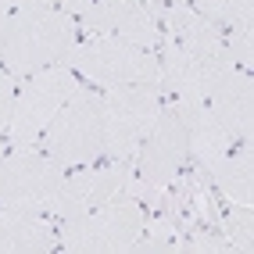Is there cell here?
Masks as SVG:
<instances>
[{
	"label": "cell",
	"instance_id": "44dd1931",
	"mask_svg": "<svg viewBox=\"0 0 254 254\" xmlns=\"http://www.w3.org/2000/svg\"><path fill=\"white\" fill-rule=\"evenodd\" d=\"M14 75L11 72H0V129H7L11 122V108H14Z\"/></svg>",
	"mask_w": 254,
	"mask_h": 254
},
{
	"label": "cell",
	"instance_id": "e0dca14e",
	"mask_svg": "<svg viewBox=\"0 0 254 254\" xmlns=\"http://www.w3.org/2000/svg\"><path fill=\"white\" fill-rule=\"evenodd\" d=\"M215 226H222V236L229 240V251H240V254H251L254 247V215H251V204H229L222 211H215Z\"/></svg>",
	"mask_w": 254,
	"mask_h": 254
},
{
	"label": "cell",
	"instance_id": "52a82bcc",
	"mask_svg": "<svg viewBox=\"0 0 254 254\" xmlns=\"http://www.w3.org/2000/svg\"><path fill=\"white\" fill-rule=\"evenodd\" d=\"M64 179V165L36 154L32 147H11L0 161V204L29 215H47V204Z\"/></svg>",
	"mask_w": 254,
	"mask_h": 254
},
{
	"label": "cell",
	"instance_id": "9a60e30c",
	"mask_svg": "<svg viewBox=\"0 0 254 254\" xmlns=\"http://www.w3.org/2000/svg\"><path fill=\"white\" fill-rule=\"evenodd\" d=\"M58 244V229L47 222V215H29V211H14L0 204V254H40V251H54Z\"/></svg>",
	"mask_w": 254,
	"mask_h": 254
},
{
	"label": "cell",
	"instance_id": "30bf717a",
	"mask_svg": "<svg viewBox=\"0 0 254 254\" xmlns=\"http://www.w3.org/2000/svg\"><path fill=\"white\" fill-rule=\"evenodd\" d=\"M90 36H118L136 47H161V29L143 0H93L79 14Z\"/></svg>",
	"mask_w": 254,
	"mask_h": 254
},
{
	"label": "cell",
	"instance_id": "ffe728a7",
	"mask_svg": "<svg viewBox=\"0 0 254 254\" xmlns=\"http://www.w3.org/2000/svg\"><path fill=\"white\" fill-rule=\"evenodd\" d=\"M29 4H43V7H58V11H64V14H82L93 0H11V7H29Z\"/></svg>",
	"mask_w": 254,
	"mask_h": 254
},
{
	"label": "cell",
	"instance_id": "5b68a950",
	"mask_svg": "<svg viewBox=\"0 0 254 254\" xmlns=\"http://www.w3.org/2000/svg\"><path fill=\"white\" fill-rule=\"evenodd\" d=\"M104 154L111 161H132L158 122V111L165 104L161 86H104Z\"/></svg>",
	"mask_w": 254,
	"mask_h": 254
},
{
	"label": "cell",
	"instance_id": "4fadbf2b",
	"mask_svg": "<svg viewBox=\"0 0 254 254\" xmlns=\"http://www.w3.org/2000/svg\"><path fill=\"white\" fill-rule=\"evenodd\" d=\"M172 108L179 111L183 126H186V147H190V154L197 158V165L204 168V172H211V168L229 154V147L236 140L229 136L222 118L208 108V100H176L172 97Z\"/></svg>",
	"mask_w": 254,
	"mask_h": 254
},
{
	"label": "cell",
	"instance_id": "8992f818",
	"mask_svg": "<svg viewBox=\"0 0 254 254\" xmlns=\"http://www.w3.org/2000/svg\"><path fill=\"white\" fill-rule=\"evenodd\" d=\"M75 90H79V75L72 68L50 64V68L32 72L29 82L22 86V93L14 97L11 122H7V143L11 147H32Z\"/></svg>",
	"mask_w": 254,
	"mask_h": 254
},
{
	"label": "cell",
	"instance_id": "9c48e42d",
	"mask_svg": "<svg viewBox=\"0 0 254 254\" xmlns=\"http://www.w3.org/2000/svg\"><path fill=\"white\" fill-rule=\"evenodd\" d=\"M129 172H132L129 161H115V165H104V168H86V172L64 176L61 186L54 190V197H50V204H47V218H58V222L79 218V215L108 204L115 197H122Z\"/></svg>",
	"mask_w": 254,
	"mask_h": 254
},
{
	"label": "cell",
	"instance_id": "6da1fadb",
	"mask_svg": "<svg viewBox=\"0 0 254 254\" xmlns=\"http://www.w3.org/2000/svg\"><path fill=\"white\" fill-rule=\"evenodd\" d=\"M75 40H79V29L72 14H64L58 7H43V4L14 7L0 61L7 64L11 75H32L61 61Z\"/></svg>",
	"mask_w": 254,
	"mask_h": 254
},
{
	"label": "cell",
	"instance_id": "2e32d148",
	"mask_svg": "<svg viewBox=\"0 0 254 254\" xmlns=\"http://www.w3.org/2000/svg\"><path fill=\"white\" fill-rule=\"evenodd\" d=\"M211 183L222 200L229 204H251L254 193V172H251V136L236 140V147H229V154L211 168Z\"/></svg>",
	"mask_w": 254,
	"mask_h": 254
},
{
	"label": "cell",
	"instance_id": "ba28073f",
	"mask_svg": "<svg viewBox=\"0 0 254 254\" xmlns=\"http://www.w3.org/2000/svg\"><path fill=\"white\" fill-rule=\"evenodd\" d=\"M186 154H190V147H186V126H183L179 111L172 108V100H165L161 111H158V122L150 126V132L143 136V143L136 150V158H132L136 161L132 172L143 183L158 186V190H168L183 176Z\"/></svg>",
	"mask_w": 254,
	"mask_h": 254
},
{
	"label": "cell",
	"instance_id": "ac0fdd59",
	"mask_svg": "<svg viewBox=\"0 0 254 254\" xmlns=\"http://www.w3.org/2000/svg\"><path fill=\"white\" fill-rule=\"evenodd\" d=\"M193 11H200L215 25L251 29V0H193Z\"/></svg>",
	"mask_w": 254,
	"mask_h": 254
},
{
	"label": "cell",
	"instance_id": "d6986e66",
	"mask_svg": "<svg viewBox=\"0 0 254 254\" xmlns=\"http://www.w3.org/2000/svg\"><path fill=\"white\" fill-rule=\"evenodd\" d=\"M226 54L240 64V68L251 72V64H254V50H251V29H229V36H226Z\"/></svg>",
	"mask_w": 254,
	"mask_h": 254
},
{
	"label": "cell",
	"instance_id": "5bb4252c",
	"mask_svg": "<svg viewBox=\"0 0 254 254\" xmlns=\"http://www.w3.org/2000/svg\"><path fill=\"white\" fill-rule=\"evenodd\" d=\"M161 90H168L176 100H204L211 64L218 58H197L190 50H183L172 36L161 40Z\"/></svg>",
	"mask_w": 254,
	"mask_h": 254
},
{
	"label": "cell",
	"instance_id": "7402d4cb",
	"mask_svg": "<svg viewBox=\"0 0 254 254\" xmlns=\"http://www.w3.org/2000/svg\"><path fill=\"white\" fill-rule=\"evenodd\" d=\"M11 14H14L11 0H0V50H4V36H7V22H11Z\"/></svg>",
	"mask_w": 254,
	"mask_h": 254
},
{
	"label": "cell",
	"instance_id": "7c38bea8",
	"mask_svg": "<svg viewBox=\"0 0 254 254\" xmlns=\"http://www.w3.org/2000/svg\"><path fill=\"white\" fill-rule=\"evenodd\" d=\"M147 7L154 14V22H161L183 50H190L197 58H229L226 32L200 11H193L190 4H147Z\"/></svg>",
	"mask_w": 254,
	"mask_h": 254
},
{
	"label": "cell",
	"instance_id": "7a4b0ae2",
	"mask_svg": "<svg viewBox=\"0 0 254 254\" xmlns=\"http://www.w3.org/2000/svg\"><path fill=\"white\" fill-rule=\"evenodd\" d=\"M64 64L97 86H161V61L147 47L118 36L75 40L64 54Z\"/></svg>",
	"mask_w": 254,
	"mask_h": 254
},
{
	"label": "cell",
	"instance_id": "277c9868",
	"mask_svg": "<svg viewBox=\"0 0 254 254\" xmlns=\"http://www.w3.org/2000/svg\"><path fill=\"white\" fill-rule=\"evenodd\" d=\"M43 150L64 168H86L104 158V97L100 90H75L43 129Z\"/></svg>",
	"mask_w": 254,
	"mask_h": 254
},
{
	"label": "cell",
	"instance_id": "603a6c76",
	"mask_svg": "<svg viewBox=\"0 0 254 254\" xmlns=\"http://www.w3.org/2000/svg\"><path fill=\"white\" fill-rule=\"evenodd\" d=\"M147 4H186V0H147Z\"/></svg>",
	"mask_w": 254,
	"mask_h": 254
},
{
	"label": "cell",
	"instance_id": "cb8c5ba5",
	"mask_svg": "<svg viewBox=\"0 0 254 254\" xmlns=\"http://www.w3.org/2000/svg\"><path fill=\"white\" fill-rule=\"evenodd\" d=\"M4 154H7V143H4V140H0V161H4Z\"/></svg>",
	"mask_w": 254,
	"mask_h": 254
},
{
	"label": "cell",
	"instance_id": "8fae6325",
	"mask_svg": "<svg viewBox=\"0 0 254 254\" xmlns=\"http://www.w3.org/2000/svg\"><path fill=\"white\" fill-rule=\"evenodd\" d=\"M208 108L222 118L233 140L251 136V72L240 68L233 58H218L208 79Z\"/></svg>",
	"mask_w": 254,
	"mask_h": 254
},
{
	"label": "cell",
	"instance_id": "3957f363",
	"mask_svg": "<svg viewBox=\"0 0 254 254\" xmlns=\"http://www.w3.org/2000/svg\"><path fill=\"white\" fill-rule=\"evenodd\" d=\"M150 208L136 197H115L79 218H64L58 229V244L75 254H122L132 251V244L147 229Z\"/></svg>",
	"mask_w": 254,
	"mask_h": 254
}]
</instances>
